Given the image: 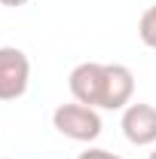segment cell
I'll use <instances>...</instances> for the list:
<instances>
[{
  "label": "cell",
  "mask_w": 156,
  "mask_h": 159,
  "mask_svg": "<svg viewBox=\"0 0 156 159\" xmlns=\"http://www.w3.org/2000/svg\"><path fill=\"white\" fill-rule=\"evenodd\" d=\"M67 89L74 101L86 104V107H95L104 110V98H107V64H98V61H83L71 70L67 77Z\"/></svg>",
  "instance_id": "cell-2"
},
{
  "label": "cell",
  "mask_w": 156,
  "mask_h": 159,
  "mask_svg": "<svg viewBox=\"0 0 156 159\" xmlns=\"http://www.w3.org/2000/svg\"><path fill=\"white\" fill-rule=\"evenodd\" d=\"M52 125H55L58 135H64L71 141H80V144H92L101 135V116H98V110L80 104V101L58 104L55 113H52Z\"/></svg>",
  "instance_id": "cell-1"
},
{
  "label": "cell",
  "mask_w": 156,
  "mask_h": 159,
  "mask_svg": "<svg viewBox=\"0 0 156 159\" xmlns=\"http://www.w3.org/2000/svg\"><path fill=\"white\" fill-rule=\"evenodd\" d=\"M77 159H122V156L110 153V150H104V147H86Z\"/></svg>",
  "instance_id": "cell-7"
},
{
  "label": "cell",
  "mask_w": 156,
  "mask_h": 159,
  "mask_svg": "<svg viewBox=\"0 0 156 159\" xmlns=\"http://www.w3.org/2000/svg\"><path fill=\"white\" fill-rule=\"evenodd\" d=\"M0 3H3V6H25L28 0H0Z\"/></svg>",
  "instance_id": "cell-8"
},
{
  "label": "cell",
  "mask_w": 156,
  "mask_h": 159,
  "mask_svg": "<svg viewBox=\"0 0 156 159\" xmlns=\"http://www.w3.org/2000/svg\"><path fill=\"white\" fill-rule=\"evenodd\" d=\"M138 37H141V43L147 49H156V3L141 12V19H138Z\"/></svg>",
  "instance_id": "cell-6"
},
{
  "label": "cell",
  "mask_w": 156,
  "mask_h": 159,
  "mask_svg": "<svg viewBox=\"0 0 156 159\" xmlns=\"http://www.w3.org/2000/svg\"><path fill=\"white\" fill-rule=\"evenodd\" d=\"M31 58L19 46H0V101H16L28 92Z\"/></svg>",
  "instance_id": "cell-3"
},
{
  "label": "cell",
  "mask_w": 156,
  "mask_h": 159,
  "mask_svg": "<svg viewBox=\"0 0 156 159\" xmlns=\"http://www.w3.org/2000/svg\"><path fill=\"white\" fill-rule=\"evenodd\" d=\"M135 95V74L126 64H107V98L104 110H126Z\"/></svg>",
  "instance_id": "cell-5"
},
{
  "label": "cell",
  "mask_w": 156,
  "mask_h": 159,
  "mask_svg": "<svg viewBox=\"0 0 156 159\" xmlns=\"http://www.w3.org/2000/svg\"><path fill=\"white\" fill-rule=\"evenodd\" d=\"M119 125H122V135H126L129 144H135V147H156V107L153 104H144V101L129 104L122 110Z\"/></svg>",
  "instance_id": "cell-4"
},
{
  "label": "cell",
  "mask_w": 156,
  "mask_h": 159,
  "mask_svg": "<svg viewBox=\"0 0 156 159\" xmlns=\"http://www.w3.org/2000/svg\"><path fill=\"white\" fill-rule=\"evenodd\" d=\"M150 159H156V147H153V153H150Z\"/></svg>",
  "instance_id": "cell-9"
}]
</instances>
